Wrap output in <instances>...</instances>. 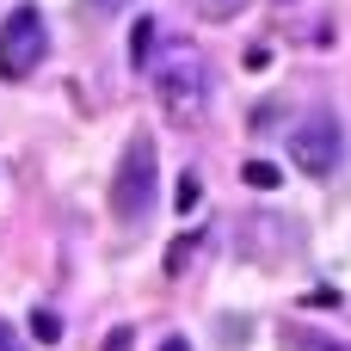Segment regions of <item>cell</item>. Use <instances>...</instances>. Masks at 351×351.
Instances as JSON below:
<instances>
[{
  "label": "cell",
  "mask_w": 351,
  "mask_h": 351,
  "mask_svg": "<svg viewBox=\"0 0 351 351\" xmlns=\"http://www.w3.org/2000/svg\"><path fill=\"white\" fill-rule=\"evenodd\" d=\"M148 74H154V105H160L173 123H197V117L210 111V93H216V86H210V62H204L191 43L167 49Z\"/></svg>",
  "instance_id": "6da1fadb"
},
{
  "label": "cell",
  "mask_w": 351,
  "mask_h": 351,
  "mask_svg": "<svg viewBox=\"0 0 351 351\" xmlns=\"http://www.w3.org/2000/svg\"><path fill=\"white\" fill-rule=\"evenodd\" d=\"M154 197H160V154H154V136L136 130L111 167V216L136 228V222H148Z\"/></svg>",
  "instance_id": "7a4b0ae2"
},
{
  "label": "cell",
  "mask_w": 351,
  "mask_h": 351,
  "mask_svg": "<svg viewBox=\"0 0 351 351\" xmlns=\"http://www.w3.org/2000/svg\"><path fill=\"white\" fill-rule=\"evenodd\" d=\"M290 160H296L308 179L339 173V160H346V130H339V117H333V111H308V117L290 130Z\"/></svg>",
  "instance_id": "3957f363"
},
{
  "label": "cell",
  "mask_w": 351,
  "mask_h": 351,
  "mask_svg": "<svg viewBox=\"0 0 351 351\" xmlns=\"http://www.w3.org/2000/svg\"><path fill=\"white\" fill-rule=\"evenodd\" d=\"M49 56V25L37 6H19L6 25H0V80H25L37 74V62Z\"/></svg>",
  "instance_id": "277c9868"
},
{
  "label": "cell",
  "mask_w": 351,
  "mask_h": 351,
  "mask_svg": "<svg viewBox=\"0 0 351 351\" xmlns=\"http://www.w3.org/2000/svg\"><path fill=\"white\" fill-rule=\"evenodd\" d=\"M154 43H160V19H136L130 25V68H154Z\"/></svg>",
  "instance_id": "5b68a950"
},
{
  "label": "cell",
  "mask_w": 351,
  "mask_h": 351,
  "mask_svg": "<svg viewBox=\"0 0 351 351\" xmlns=\"http://www.w3.org/2000/svg\"><path fill=\"white\" fill-rule=\"evenodd\" d=\"M204 247H210V234H179V241L167 247V278H185V265H191Z\"/></svg>",
  "instance_id": "8992f818"
},
{
  "label": "cell",
  "mask_w": 351,
  "mask_h": 351,
  "mask_svg": "<svg viewBox=\"0 0 351 351\" xmlns=\"http://www.w3.org/2000/svg\"><path fill=\"white\" fill-rule=\"evenodd\" d=\"M31 339H37V346H56V339H62V315H56V308H31Z\"/></svg>",
  "instance_id": "52a82bcc"
},
{
  "label": "cell",
  "mask_w": 351,
  "mask_h": 351,
  "mask_svg": "<svg viewBox=\"0 0 351 351\" xmlns=\"http://www.w3.org/2000/svg\"><path fill=\"white\" fill-rule=\"evenodd\" d=\"M241 179H247V185H253V191H278V185H284V179H278V167H271V160H247V167H241Z\"/></svg>",
  "instance_id": "ba28073f"
},
{
  "label": "cell",
  "mask_w": 351,
  "mask_h": 351,
  "mask_svg": "<svg viewBox=\"0 0 351 351\" xmlns=\"http://www.w3.org/2000/svg\"><path fill=\"white\" fill-rule=\"evenodd\" d=\"M191 6H197V19H234L247 0H191Z\"/></svg>",
  "instance_id": "9c48e42d"
},
{
  "label": "cell",
  "mask_w": 351,
  "mask_h": 351,
  "mask_svg": "<svg viewBox=\"0 0 351 351\" xmlns=\"http://www.w3.org/2000/svg\"><path fill=\"white\" fill-rule=\"evenodd\" d=\"M197 197H204V185H197V173H185L179 191H173V204H179V210H197Z\"/></svg>",
  "instance_id": "30bf717a"
},
{
  "label": "cell",
  "mask_w": 351,
  "mask_h": 351,
  "mask_svg": "<svg viewBox=\"0 0 351 351\" xmlns=\"http://www.w3.org/2000/svg\"><path fill=\"white\" fill-rule=\"evenodd\" d=\"M0 351H25V339H19V327H12V321H0Z\"/></svg>",
  "instance_id": "8fae6325"
},
{
  "label": "cell",
  "mask_w": 351,
  "mask_h": 351,
  "mask_svg": "<svg viewBox=\"0 0 351 351\" xmlns=\"http://www.w3.org/2000/svg\"><path fill=\"white\" fill-rule=\"evenodd\" d=\"M160 351H191V339H179V333H167V339H160Z\"/></svg>",
  "instance_id": "7c38bea8"
},
{
  "label": "cell",
  "mask_w": 351,
  "mask_h": 351,
  "mask_svg": "<svg viewBox=\"0 0 351 351\" xmlns=\"http://www.w3.org/2000/svg\"><path fill=\"white\" fill-rule=\"evenodd\" d=\"M105 351H130V333H111V339H105Z\"/></svg>",
  "instance_id": "4fadbf2b"
},
{
  "label": "cell",
  "mask_w": 351,
  "mask_h": 351,
  "mask_svg": "<svg viewBox=\"0 0 351 351\" xmlns=\"http://www.w3.org/2000/svg\"><path fill=\"white\" fill-rule=\"evenodd\" d=\"M93 6H99V12H117V6H130V0H93Z\"/></svg>",
  "instance_id": "5bb4252c"
}]
</instances>
